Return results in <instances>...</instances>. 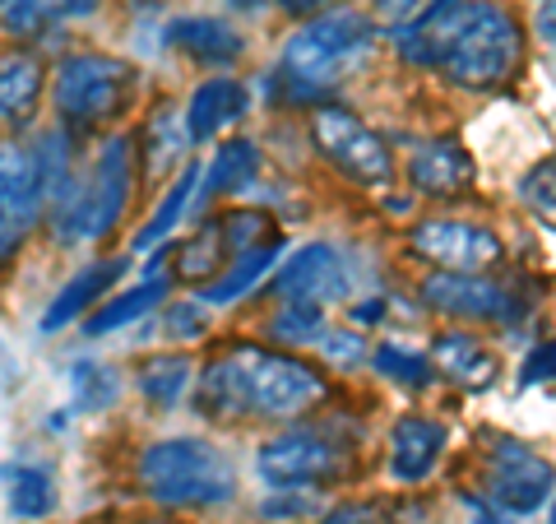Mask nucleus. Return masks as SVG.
<instances>
[{
	"instance_id": "1",
	"label": "nucleus",
	"mask_w": 556,
	"mask_h": 524,
	"mask_svg": "<svg viewBox=\"0 0 556 524\" xmlns=\"http://www.w3.org/2000/svg\"><path fill=\"white\" fill-rule=\"evenodd\" d=\"M325 399V376L292 353L232 344L200 372L195 404L214 423L237 417H292Z\"/></svg>"
},
{
	"instance_id": "2",
	"label": "nucleus",
	"mask_w": 556,
	"mask_h": 524,
	"mask_svg": "<svg viewBox=\"0 0 556 524\" xmlns=\"http://www.w3.org/2000/svg\"><path fill=\"white\" fill-rule=\"evenodd\" d=\"M139 487L159 506H218L237 492V474L218 446L172 436L139 456Z\"/></svg>"
},
{
	"instance_id": "3",
	"label": "nucleus",
	"mask_w": 556,
	"mask_h": 524,
	"mask_svg": "<svg viewBox=\"0 0 556 524\" xmlns=\"http://www.w3.org/2000/svg\"><path fill=\"white\" fill-rule=\"evenodd\" d=\"M376 28L357 10H329L302 24L283 47V79L292 93H325L371 51Z\"/></svg>"
},
{
	"instance_id": "4",
	"label": "nucleus",
	"mask_w": 556,
	"mask_h": 524,
	"mask_svg": "<svg viewBox=\"0 0 556 524\" xmlns=\"http://www.w3.org/2000/svg\"><path fill=\"white\" fill-rule=\"evenodd\" d=\"M130 200V139L116 135L98 149L93 167L84 172V182L65 190V200L56 204V223L51 237L56 241H98L108 237Z\"/></svg>"
},
{
	"instance_id": "5",
	"label": "nucleus",
	"mask_w": 556,
	"mask_h": 524,
	"mask_svg": "<svg viewBox=\"0 0 556 524\" xmlns=\"http://www.w3.org/2000/svg\"><path fill=\"white\" fill-rule=\"evenodd\" d=\"M135 65L102 57V51H79L56 65V116L65 121V130L93 135L98 126H108L135 98Z\"/></svg>"
},
{
	"instance_id": "6",
	"label": "nucleus",
	"mask_w": 556,
	"mask_h": 524,
	"mask_svg": "<svg viewBox=\"0 0 556 524\" xmlns=\"http://www.w3.org/2000/svg\"><path fill=\"white\" fill-rule=\"evenodd\" d=\"M519 57H525V38H519L515 14L492 5V0H478L473 20L459 33L441 70L459 89H496L519 70Z\"/></svg>"
},
{
	"instance_id": "7",
	"label": "nucleus",
	"mask_w": 556,
	"mask_h": 524,
	"mask_svg": "<svg viewBox=\"0 0 556 524\" xmlns=\"http://www.w3.org/2000/svg\"><path fill=\"white\" fill-rule=\"evenodd\" d=\"M311 145L320 149L325 163H334L348 182L380 190L394 177V159L367 121L353 116L348 108H316L311 112Z\"/></svg>"
},
{
	"instance_id": "8",
	"label": "nucleus",
	"mask_w": 556,
	"mask_h": 524,
	"mask_svg": "<svg viewBox=\"0 0 556 524\" xmlns=\"http://www.w3.org/2000/svg\"><path fill=\"white\" fill-rule=\"evenodd\" d=\"M552 483H556V469L538 456V450H529L525 441H515V436H496L492 450H486L482 487L501 511L533 515L538 506L552 497Z\"/></svg>"
},
{
	"instance_id": "9",
	"label": "nucleus",
	"mask_w": 556,
	"mask_h": 524,
	"mask_svg": "<svg viewBox=\"0 0 556 524\" xmlns=\"http://www.w3.org/2000/svg\"><path fill=\"white\" fill-rule=\"evenodd\" d=\"M255 469L269 487L288 492V487H329L348 469V460L320 432H283L269 446H260Z\"/></svg>"
},
{
	"instance_id": "10",
	"label": "nucleus",
	"mask_w": 556,
	"mask_h": 524,
	"mask_svg": "<svg viewBox=\"0 0 556 524\" xmlns=\"http://www.w3.org/2000/svg\"><path fill=\"white\" fill-rule=\"evenodd\" d=\"M408 247L431 260L441 270H455V274H482L492 270L506 247H501L496 233H486L482 223H464V219H422L413 223L408 233Z\"/></svg>"
},
{
	"instance_id": "11",
	"label": "nucleus",
	"mask_w": 556,
	"mask_h": 524,
	"mask_svg": "<svg viewBox=\"0 0 556 524\" xmlns=\"http://www.w3.org/2000/svg\"><path fill=\"white\" fill-rule=\"evenodd\" d=\"M473 10L478 0H431L417 20H408L394 33V51L417 70H441L445 57L455 51L459 33L473 20Z\"/></svg>"
},
{
	"instance_id": "12",
	"label": "nucleus",
	"mask_w": 556,
	"mask_h": 524,
	"mask_svg": "<svg viewBox=\"0 0 556 524\" xmlns=\"http://www.w3.org/2000/svg\"><path fill=\"white\" fill-rule=\"evenodd\" d=\"M47 204V182L42 167L33 159V149L5 145V159H0V219H5V255H14V247L24 241V233L38 223Z\"/></svg>"
},
{
	"instance_id": "13",
	"label": "nucleus",
	"mask_w": 556,
	"mask_h": 524,
	"mask_svg": "<svg viewBox=\"0 0 556 524\" xmlns=\"http://www.w3.org/2000/svg\"><path fill=\"white\" fill-rule=\"evenodd\" d=\"M348 292V270L334 247L311 241L292 260H283V270L274 274V297L278 302H302V307H329Z\"/></svg>"
},
{
	"instance_id": "14",
	"label": "nucleus",
	"mask_w": 556,
	"mask_h": 524,
	"mask_svg": "<svg viewBox=\"0 0 556 524\" xmlns=\"http://www.w3.org/2000/svg\"><path fill=\"white\" fill-rule=\"evenodd\" d=\"M422 302L455 321H510V292L482 274H431L422 278Z\"/></svg>"
},
{
	"instance_id": "15",
	"label": "nucleus",
	"mask_w": 556,
	"mask_h": 524,
	"mask_svg": "<svg viewBox=\"0 0 556 524\" xmlns=\"http://www.w3.org/2000/svg\"><path fill=\"white\" fill-rule=\"evenodd\" d=\"M445 450V427L437 417H399L394 432H390V474L399 483H422L431 469H437Z\"/></svg>"
},
{
	"instance_id": "16",
	"label": "nucleus",
	"mask_w": 556,
	"mask_h": 524,
	"mask_svg": "<svg viewBox=\"0 0 556 524\" xmlns=\"http://www.w3.org/2000/svg\"><path fill=\"white\" fill-rule=\"evenodd\" d=\"M408 182L417 196H459L473 182V159L459 139H431L408 159Z\"/></svg>"
},
{
	"instance_id": "17",
	"label": "nucleus",
	"mask_w": 556,
	"mask_h": 524,
	"mask_svg": "<svg viewBox=\"0 0 556 524\" xmlns=\"http://www.w3.org/2000/svg\"><path fill=\"white\" fill-rule=\"evenodd\" d=\"M167 42L177 51H186L190 61H200V65H232V61H241V51H247V42H241V33L232 24L208 20V14L172 20L167 24Z\"/></svg>"
},
{
	"instance_id": "18",
	"label": "nucleus",
	"mask_w": 556,
	"mask_h": 524,
	"mask_svg": "<svg viewBox=\"0 0 556 524\" xmlns=\"http://www.w3.org/2000/svg\"><path fill=\"white\" fill-rule=\"evenodd\" d=\"M247 116V89H241V79H204L195 93H190V112H186V135L190 139H214L218 130H228L232 121Z\"/></svg>"
},
{
	"instance_id": "19",
	"label": "nucleus",
	"mask_w": 556,
	"mask_h": 524,
	"mask_svg": "<svg viewBox=\"0 0 556 524\" xmlns=\"http://www.w3.org/2000/svg\"><path fill=\"white\" fill-rule=\"evenodd\" d=\"M431 366L464 390H486L501 372L496 353L473 335H441L437 344H431Z\"/></svg>"
},
{
	"instance_id": "20",
	"label": "nucleus",
	"mask_w": 556,
	"mask_h": 524,
	"mask_svg": "<svg viewBox=\"0 0 556 524\" xmlns=\"http://www.w3.org/2000/svg\"><path fill=\"white\" fill-rule=\"evenodd\" d=\"M126 274V260H98V265H89V270H79L70 284L61 288V297L47 307V316H42V329L51 335V329H61V325H70L79 316L84 307H93L102 292H108L116 278Z\"/></svg>"
},
{
	"instance_id": "21",
	"label": "nucleus",
	"mask_w": 556,
	"mask_h": 524,
	"mask_svg": "<svg viewBox=\"0 0 556 524\" xmlns=\"http://www.w3.org/2000/svg\"><path fill=\"white\" fill-rule=\"evenodd\" d=\"M283 255V241H265V247H255V251H247V255H237L232 265H228V274H218L214 284L204 288V302L208 307H228V302H237V297H247L260 278L269 274V265Z\"/></svg>"
},
{
	"instance_id": "22",
	"label": "nucleus",
	"mask_w": 556,
	"mask_h": 524,
	"mask_svg": "<svg viewBox=\"0 0 556 524\" xmlns=\"http://www.w3.org/2000/svg\"><path fill=\"white\" fill-rule=\"evenodd\" d=\"M102 0H5V28L33 38V33L51 28L56 20H79V14H93Z\"/></svg>"
},
{
	"instance_id": "23",
	"label": "nucleus",
	"mask_w": 556,
	"mask_h": 524,
	"mask_svg": "<svg viewBox=\"0 0 556 524\" xmlns=\"http://www.w3.org/2000/svg\"><path fill=\"white\" fill-rule=\"evenodd\" d=\"M42 98V70L33 57H5V75H0V112L14 121H28Z\"/></svg>"
},
{
	"instance_id": "24",
	"label": "nucleus",
	"mask_w": 556,
	"mask_h": 524,
	"mask_svg": "<svg viewBox=\"0 0 556 524\" xmlns=\"http://www.w3.org/2000/svg\"><path fill=\"white\" fill-rule=\"evenodd\" d=\"M255 172H260V153H255L251 139H228V145L218 149V159H214V167H208L200 190H204V200L232 196V190L255 182Z\"/></svg>"
},
{
	"instance_id": "25",
	"label": "nucleus",
	"mask_w": 556,
	"mask_h": 524,
	"mask_svg": "<svg viewBox=\"0 0 556 524\" xmlns=\"http://www.w3.org/2000/svg\"><path fill=\"white\" fill-rule=\"evenodd\" d=\"M186 380H190V358H181V353L167 358L163 353V358H149L144 366H139L135 386H139V395H144L153 409H172L181 399Z\"/></svg>"
},
{
	"instance_id": "26",
	"label": "nucleus",
	"mask_w": 556,
	"mask_h": 524,
	"mask_svg": "<svg viewBox=\"0 0 556 524\" xmlns=\"http://www.w3.org/2000/svg\"><path fill=\"white\" fill-rule=\"evenodd\" d=\"M5 483H10V511L20 520H42L51 515V506H56V487L42 469L33 464H10L5 469Z\"/></svg>"
},
{
	"instance_id": "27",
	"label": "nucleus",
	"mask_w": 556,
	"mask_h": 524,
	"mask_svg": "<svg viewBox=\"0 0 556 524\" xmlns=\"http://www.w3.org/2000/svg\"><path fill=\"white\" fill-rule=\"evenodd\" d=\"M163 278H149V284H139V288H130V292H121L116 302H108V307H98L93 316H89V335H112V329H121V325H130V321H139L144 311L159 302L163 297Z\"/></svg>"
},
{
	"instance_id": "28",
	"label": "nucleus",
	"mask_w": 556,
	"mask_h": 524,
	"mask_svg": "<svg viewBox=\"0 0 556 524\" xmlns=\"http://www.w3.org/2000/svg\"><path fill=\"white\" fill-rule=\"evenodd\" d=\"M195 182H200V167L190 163V167L181 172V177L167 186V200H163L159 209H153V219L144 223V228H139V237H135V251H149L153 241H163L172 228H177V219H181V209H186V200H190V190H195Z\"/></svg>"
},
{
	"instance_id": "29",
	"label": "nucleus",
	"mask_w": 556,
	"mask_h": 524,
	"mask_svg": "<svg viewBox=\"0 0 556 524\" xmlns=\"http://www.w3.org/2000/svg\"><path fill=\"white\" fill-rule=\"evenodd\" d=\"M223 251H228V237H223V223L214 219L200 237H190L186 247L177 251V260H181L177 274H181V278H208V274L223 265Z\"/></svg>"
},
{
	"instance_id": "30",
	"label": "nucleus",
	"mask_w": 556,
	"mask_h": 524,
	"mask_svg": "<svg viewBox=\"0 0 556 524\" xmlns=\"http://www.w3.org/2000/svg\"><path fill=\"white\" fill-rule=\"evenodd\" d=\"M190 135L177 130V112L172 108H159V116L149 121L144 130V145H149V177H163V172L181 159V145Z\"/></svg>"
},
{
	"instance_id": "31",
	"label": "nucleus",
	"mask_w": 556,
	"mask_h": 524,
	"mask_svg": "<svg viewBox=\"0 0 556 524\" xmlns=\"http://www.w3.org/2000/svg\"><path fill=\"white\" fill-rule=\"evenodd\" d=\"M329 335L325 329V307H302V302H283L274 316V339L278 344H320Z\"/></svg>"
},
{
	"instance_id": "32",
	"label": "nucleus",
	"mask_w": 556,
	"mask_h": 524,
	"mask_svg": "<svg viewBox=\"0 0 556 524\" xmlns=\"http://www.w3.org/2000/svg\"><path fill=\"white\" fill-rule=\"evenodd\" d=\"M70 380H75V404L79 409H108L112 399L121 395V380L108 372V366H98V362H75V372H70Z\"/></svg>"
},
{
	"instance_id": "33",
	"label": "nucleus",
	"mask_w": 556,
	"mask_h": 524,
	"mask_svg": "<svg viewBox=\"0 0 556 524\" xmlns=\"http://www.w3.org/2000/svg\"><path fill=\"white\" fill-rule=\"evenodd\" d=\"M371 362H376L380 376L399 380V386H427L431 372H437V366H427L422 353H408V348H399V344H380L371 353Z\"/></svg>"
},
{
	"instance_id": "34",
	"label": "nucleus",
	"mask_w": 556,
	"mask_h": 524,
	"mask_svg": "<svg viewBox=\"0 0 556 524\" xmlns=\"http://www.w3.org/2000/svg\"><path fill=\"white\" fill-rule=\"evenodd\" d=\"M519 200L529 204V214H538L543 223L556 228V159L538 163L525 182H519Z\"/></svg>"
},
{
	"instance_id": "35",
	"label": "nucleus",
	"mask_w": 556,
	"mask_h": 524,
	"mask_svg": "<svg viewBox=\"0 0 556 524\" xmlns=\"http://www.w3.org/2000/svg\"><path fill=\"white\" fill-rule=\"evenodd\" d=\"M204 329H208L204 302H177V307H167V335H177V339H200Z\"/></svg>"
},
{
	"instance_id": "36",
	"label": "nucleus",
	"mask_w": 556,
	"mask_h": 524,
	"mask_svg": "<svg viewBox=\"0 0 556 524\" xmlns=\"http://www.w3.org/2000/svg\"><path fill=\"white\" fill-rule=\"evenodd\" d=\"M547 380H556V339L538 344L525 358V372H519V386H547Z\"/></svg>"
},
{
	"instance_id": "37",
	"label": "nucleus",
	"mask_w": 556,
	"mask_h": 524,
	"mask_svg": "<svg viewBox=\"0 0 556 524\" xmlns=\"http://www.w3.org/2000/svg\"><path fill=\"white\" fill-rule=\"evenodd\" d=\"M371 10H376V20L404 28L408 20H417V14H422V0H371Z\"/></svg>"
},
{
	"instance_id": "38",
	"label": "nucleus",
	"mask_w": 556,
	"mask_h": 524,
	"mask_svg": "<svg viewBox=\"0 0 556 524\" xmlns=\"http://www.w3.org/2000/svg\"><path fill=\"white\" fill-rule=\"evenodd\" d=\"M533 28L547 47H556V0H538V14H533Z\"/></svg>"
},
{
	"instance_id": "39",
	"label": "nucleus",
	"mask_w": 556,
	"mask_h": 524,
	"mask_svg": "<svg viewBox=\"0 0 556 524\" xmlns=\"http://www.w3.org/2000/svg\"><path fill=\"white\" fill-rule=\"evenodd\" d=\"M320 344H325L334 358H357V353H362V339H357V335H343V329H329Z\"/></svg>"
},
{
	"instance_id": "40",
	"label": "nucleus",
	"mask_w": 556,
	"mask_h": 524,
	"mask_svg": "<svg viewBox=\"0 0 556 524\" xmlns=\"http://www.w3.org/2000/svg\"><path fill=\"white\" fill-rule=\"evenodd\" d=\"M320 524H376L367 506H339V511H329Z\"/></svg>"
},
{
	"instance_id": "41",
	"label": "nucleus",
	"mask_w": 556,
	"mask_h": 524,
	"mask_svg": "<svg viewBox=\"0 0 556 524\" xmlns=\"http://www.w3.org/2000/svg\"><path fill=\"white\" fill-rule=\"evenodd\" d=\"M274 5H283L288 14H316V10H329L334 0H274Z\"/></svg>"
},
{
	"instance_id": "42",
	"label": "nucleus",
	"mask_w": 556,
	"mask_h": 524,
	"mask_svg": "<svg viewBox=\"0 0 556 524\" xmlns=\"http://www.w3.org/2000/svg\"><path fill=\"white\" fill-rule=\"evenodd\" d=\"M473 524H510V520H501L496 511H478V515H473Z\"/></svg>"
},
{
	"instance_id": "43",
	"label": "nucleus",
	"mask_w": 556,
	"mask_h": 524,
	"mask_svg": "<svg viewBox=\"0 0 556 524\" xmlns=\"http://www.w3.org/2000/svg\"><path fill=\"white\" fill-rule=\"evenodd\" d=\"M228 5H237V10H260L265 0H228Z\"/></svg>"
},
{
	"instance_id": "44",
	"label": "nucleus",
	"mask_w": 556,
	"mask_h": 524,
	"mask_svg": "<svg viewBox=\"0 0 556 524\" xmlns=\"http://www.w3.org/2000/svg\"><path fill=\"white\" fill-rule=\"evenodd\" d=\"M144 524H177V520H144Z\"/></svg>"
},
{
	"instance_id": "45",
	"label": "nucleus",
	"mask_w": 556,
	"mask_h": 524,
	"mask_svg": "<svg viewBox=\"0 0 556 524\" xmlns=\"http://www.w3.org/2000/svg\"><path fill=\"white\" fill-rule=\"evenodd\" d=\"M547 524H556V506H552V520H547Z\"/></svg>"
}]
</instances>
